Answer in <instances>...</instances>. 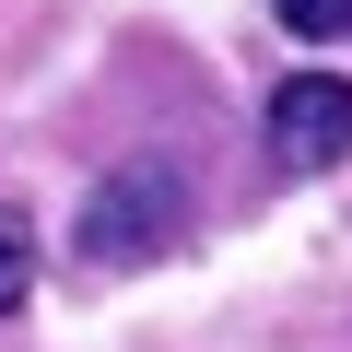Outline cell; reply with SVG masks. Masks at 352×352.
Masks as SVG:
<instances>
[{"label":"cell","instance_id":"cell-3","mask_svg":"<svg viewBox=\"0 0 352 352\" xmlns=\"http://www.w3.org/2000/svg\"><path fill=\"white\" fill-rule=\"evenodd\" d=\"M24 294H36V223L0 212V317H24Z\"/></svg>","mask_w":352,"mask_h":352},{"label":"cell","instance_id":"cell-1","mask_svg":"<svg viewBox=\"0 0 352 352\" xmlns=\"http://www.w3.org/2000/svg\"><path fill=\"white\" fill-rule=\"evenodd\" d=\"M188 164H164V153H141V164H118V176H94V200H82V223H71V258L106 282V270H153L176 235H188Z\"/></svg>","mask_w":352,"mask_h":352},{"label":"cell","instance_id":"cell-2","mask_svg":"<svg viewBox=\"0 0 352 352\" xmlns=\"http://www.w3.org/2000/svg\"><path fill=\"white\" fill-rule=\"evenodd\" d=\"M258 141H270L282 176H329V164L352 153V82H340V71H294V82L270 94Z\"/></svg>","mask_w":352,"mask_h":352},{"label":"cell","instance_id":"cell-4","mask_svg":"<svg viewBox=\"0 0 352 352\" xmlns=\"http://www.w3.org/2000/svg\"><path fill=\"white\" fill-rule=\"evenodd\" d=\"M270 24L305 36V47H340V36H352V0H270Z\"/></svg>","mask_w":352,"mask_h":352}]
</instances>
